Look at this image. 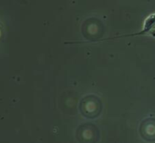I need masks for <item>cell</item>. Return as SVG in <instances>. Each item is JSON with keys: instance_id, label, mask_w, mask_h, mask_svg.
Segmentation results:
<instances>
[]
</instances>
